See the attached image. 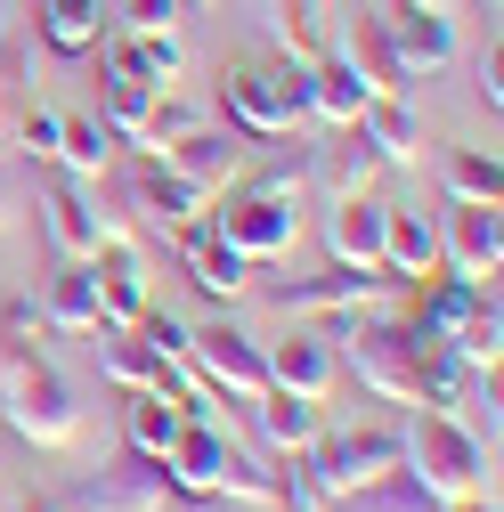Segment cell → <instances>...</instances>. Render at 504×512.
Instances as JSON below:
<instances>
[{"instance_id": "6da1fadb", "label": "cell", "mask_w": 504, "mask_h": 512, "mask_svg": "<svg viewBox=\"0 0 504 512\" xmlns=\"http://www.w3.org/2000/svg\"><path fill=\"white\" fill-rule=\"evenodd\" d=\"M334 342H350L342 366L366 382V391H374V399H399V407H464L472 382H480L448 342L423 334V326H407L399 309L358 317V326H342Z\"/></svg>"}, {"instance_id": "7a4b0ae2", "label": "cell", "mask_w": 504, "mask_h": 512, "mask_svg": "<svg viewBox=\"0 0 504 512\" xmlns=\"http://www.w3.org/2000/svg\"><path fill=\"white\" fill-rule=\"evenodd\" d=\"M0 415H9L17 439L49 447V456L82 439V399H74V382L41 358V342H25V334H9V326H0Z\"/></svg>"}, {"instance_id": "3957f363", "label": "cell", "mask_w": 504, "mask_h": 512, "mask_svg": "<svg viewBox=\"0 0 504 512\" xmlns=\"http://www.w3.org/2000/svg\"><path fill=\"white\" fill-rule=\"evenodd\" d=\"M301 196H309V171H269V179H236L212 196V236L236 244L252 269L285 261L301 244Z\"/></svg>"}, {"instance_id": "277c9868", "label": "cell", "mask_w": 504, "mask_h": 512, "mask_svg": "<svg viewBox=\"0 0 504 512\" xmlns=\"http://www.w3.org/2000/svg\"><path fill=\"white\" fill-rule=\"evenodd\" d=\"M399 472L431 496V504H456L488 488V439L456 415V407H415V423L399 431Z\"/></svg>"}, {"instance_id": "5b68a950", "label": "cell", "mask_w": 504, "mask_h": 512, "mask_svg": "<svg viewBox=\"0 0 504 512\" xmlns=\"http://www.w3.org/2000/svg\"><path fill=\"white\" fill-rule=\"evenodd\" d=\"M269 301L285 309V317H342V326H358V317H383V309H399V277H383V269H326V277H285V285H269Z\"/></svg>"}, {"instance_id": "8992f818", "label": "cell", "mask_w": 504, "mask_h": 512, "mask_svg": "<svg viewBox=\"0 0 504 512\" xmlns=\"http://www.w3.org/2000/svg\"><path fill=\"white\" fill-rule=\"evenodd\" d=\"M187 366H196L212 391H228L236 407H252L269 391V350L252 342V334H236V326H204L196 342H187Z\"/></svg>"}, {"instance_id": "52a82bcc", "label": "cell", "mask_w": 504, "mask_h": 512, "mask_svg": "<svg viewBox=\"0 0 504 512\" xmlns=\"http://www.w3.org/2000/svg\"><path fill=\"white\" fill-rule=\"evenodd\" d=\"M261 350H269V391H293V399H309V407L334 399V382H342V350H334V334L293 326L285 342H261Z\"/></svg>"}, {"instance_id": "ba28073f", "label": "cell", "mask_w": 504, "mask_h": 512, "mask_svg": "<svg viewBox=\"0 0 504 512\" xmlns=\"http://www.w3.org/2000/svg\"><path fill=\"white\" fill-rule=\"evenodd\" d=\"M41 212H49V244L66 252V261H90L98 244L122 236V220L98 212V179H57L49 196H41Z\"/></svg>"}, {"instance_id": "9c48e42d", "label": "cell", "mask_w": 504, "mask_h": 512, "mask_svg": "<svg viewBox=\"0 0 504 512\" xmlns=\"http://www.w3.org/2000/svg\"><path fill=\"white\" fill-rule=\"evenodd\" d=\"M439 261H448V277H464V285H496V269H504V212L496 204H456V220L439 228Z\"/></svg>"}, {"instance_id": "30bf717a", "label": "cell", "mask_w": 504, "mask_h": 512, "mask_svg": "<svg viewBox=\"0 0 504 512\" xmlns=\"http://www.w3.org/2000/svg\"><path fill=\"white\" fill-rule=\"evenodd\" d=\"M155 163H171L187 187L220 196V187H236V179H244V163H252V139H244V131H212V122H196V131H187V139H171Z\"/></svg>"}, {"instance_id": "8fae6325", "label": "cell", "mask_w": 504, "mask_h": 512, "mask_svg": "<svg viewBox=\"0 0 504 512\" xmlns=\"http://www.w3.org/2000/svg\"><path fill=\"white\" fill-rule=\"evenodd\" d=\"M163 244L187 261V285H196V293H212V301L252 293V261H244L236 244H220V236H212V212H204V220H187V228H171Z\"/></svg>"}, {"instance_id": "7c38bea8", "label": "cell", "mask_w": 504, "mask_h": 512, "mask_svg": "<svg viewBox=\"0 0 504 512\" xmlns=\"http://www.w3.org/2000/svg\"><path fill=\"white\" fill-rule=\"evenodd\" d=\"M98 66L106 74H122V82H147V90H163V82H179L187 74V41H179V25H163V33H98Z\"/></svg>"}, {"instance_id": "4fadbf2b", "label": "cell", "mask_w": 504, "mask_h": 512, "mask_svg": "<svg viewBox=\"0 0 504 512\" xmlns=\"http://www.w3.org/2000/svg\"><path fill=\"white\" fill-rule=\"evenodd\" d=\"M220 114H228V131L244 139H285L293 131V106L277 90V66H236L220 74Z\"/></svg>"}, {"instance_id": "5bb4252c", "label": "cell", "mask_w": 504, "mask_h": 512, "mask_svg": "<svg viewBox=\"0 0 504 512\" xmlns=\"http://www.w3.org/2000/svg\"><path fill=\"white\" fill-rule=\"evenodd\" d=\"M374 25H383V41H391V57L407 66V82H423V74H439V66H456V17H431V9H374Z\"/></svg>"}, {"instance_id": "9a60e30c", "label": "cell", "mask_w": 504, "mask_h": 512, "mask_svg": "<svg viewBox=\"0 0 504 512\" xmlns=\"http://www.w3.org/2000/svg\"><path fill=\"white\" fill-rule=\"evenodd\" d=\"M163 464L155 456H122V464H106L98 480H82L57 512H163Z\"/></svg>"}, {"instance_id": "2e32d148", "label": "cell", "mask_w": 504, "mask_h": 512, "mask_svg": "<svg viewBox=\"0 0 504 512\" xmlns=\"http://www.w3.org/2000/svg\"><path fill=\"white\" fill-rule=\"evenodd\" d=\"M228 431H220V415H187V431H179V447L163 456V488L171 496H220V464H228Z\"/></svg>"}, {"instance_id": "e0dca14e", "label": "cell", "mask_w": 504, "mask_h": 512, "mask_svg": "<svg viewBox=\"0 0 504 512\" xmlns=\"http://www.w3.org/2000/svg\"><path fill=\"white\" fill-rule=\"evenodd\" d=\"M90 277H98V326H139V317L155 309V301H147V261H139L131 236L98 244V252H90Z\"/></svg>"}, {"instance_id": "ac0fdd59", "label": "cell", "mask_w": 504, "mask_h": 512, "mask_svg": "<svg viewBox=\"0 0 504 512\" xmlns=\"http://www.w3.org/2000/svg\"><path fill=\"white\" fill-rule=\"evenodd\" d=\"M131 204H139V220H147L155 236H171V228H187V220H204V212H212L204 187H187V179H179L171 163H155V155L131 171Z\"/></svg>"}, {"instance_id": "d6986e66", "label": "cell", "mask_w": 504, "mask_h": 512, "mask_svg": "<svg viewBox=\"0 0 504 512\" xmlns=\"http://www.w3.org/2000/svg\"><path fill=\"white\" fill-rule=\"evenodd\" d=\"M480 309H496V285H464V277H423L415 293H407V326H423V334H464Z\"/></svg>"}, {"instance_id": "ffe728a7", "label": "cell", "mask_w": 504, "mask_h": 512, "mask_svg": "<svg viewBox=\"0 0 504 512\" xmlns=\"http://www.w3.org/2000/svg\"><path fill=\"white\" fill-rule=\"evenodd\" d=\"M358 131H366V147H374L383 171H415V163H423V122H415L407 98H383V90H374V98L358 106Z\"/></svg>"}, {"instance_id": "44dd1931", "label": "cell", "mask_w": 504, "mask_h": 512, "mask_svg": "<svg viewBox=\"0 0 504 512\" xmlns=\"http://www.w3.org/2000/svg\"><path fill=\"white\" fill-rule=\"evenodd\" d=\"M383 228H391V204H374V196H342L326 212V244L342 269H383Z\"/></svg>"}, {"instance_id": "7402d4cb", "label": "cell", "mask_w": 504, "mask_h": 512, "mask_svg": "<svg viewBox=\"0 0 504 512\" xmlns=\"http://www.w3.org/2000/svg\"><path fill=\"white\" fill-rule=\"evenodd\" d=\"M374 171H383V163H374V147H366V131H358V122H342V131H334L318 155H309V179L326 187V204L366 196V187H374Z\"/></svg>"}, {"instance_id": "603a6c76", "label": "cell", "mask_w": 504, "mask_h": 512, "mask_svg": "<svg viewBox=\"0 0 504 512\" xmlns=\"http://www.w3.org/2000/svg\"><path fill=\"white\" fill-rule=\"evenodd\" d=\"M366 98H374V90H366V74L350 66V49H318V57H309V114H318V122L342 131V122H358Z\"/></svg>"}, {"instance_id": "cb8c5ba5", "label": "cell", "mask_w": 504, "mask_h": 512, "mask_svg": "<svg viewBox=\"0 0 504 512\" xmlns=\"http://www.w3.org/2000/svg\"><path fill=\"white\" fill-rule=\"evenodd\" d=\"M252 431H261L269 456H301V447H318L326 415L309 399H293V391H261V399H252Z\"/></svg>"}, {"instance_id": "d4e9b609", "label": "cell", "mask_w": 504, "mask_h": 512, "mask_svg": "<svg viewBox=\"0 0 504 512\" xmlns=\"http://www.w3.org/2000/svg\"><path fill=\"white\" fill-rule=\"evenodd\" d=\"M383 277H399V285L439 277V220H423V212H391V228H383Z\"/></svg>"}, {"instance_id": "484cf974", "label": "cell", "mask_w": 504, "mask_h": 512, "mask_svg": "<svg viewBox=\"0 0 504 512\" xmlns=\"http://www.w3.org/2000/svg\"><path fill=\"white\" fill-rule=\"evenodd\" d=\"M33 309H41V326H57V334H98V277H90V261H66Z\"/></svg>"}, {"instance_id": "4316f807", "label": "cell", "mask_w": 504, "mask_h": 512, "mask_svg": "<svg viewBox=\"0 0 504 512\" xmlns=\"http://www.w3.org/2000/svg\"><path fill=\"white\" fill-rule=\"evenodd\" d=\"M179 431H187V415L171 407V399H155V391H122V439H131V456H171L179 447Z\"/></svg>"}, {"instance_id": "83f0119b", "label": "cell", "mask_w": 504, "mask_h": 512, "mask_svg": "<svg viewBox=\"0 0 504 512\" xmlns=\"http://www.w3.org/2000/svg\"><path fill=\"white\" fill-rule=\"evenodd\" d=\"M33 25H41V41H49L57 57H90L98 33H106V0H41Z\"/></svg>"}, {"instance_id": "f1b7e54d", "label": "cell", "mask_w": 504, "mask_h": 512, "mask_svg": "<svg viewBox=\"0 0 504 512\" xmlns=\"http://www.w3.org/2000/svg\"><path fill=\"white\" fill-rule=\"evenodd\" d=\"M155 98H163V90L122 82V74H106V82H98V122L114 131V147H139V155H147V114H155Z\"/></svg>"}, {"instance_id": "f546056e", "label": "cell", "mask_w": 504, "mask_h": 512, "mask_svg": "<svg viewBox=\"0 0 504 512\" xmlns=\"http://www.w3.org/2000/svg\"><path fill=\"white\" fill-rule=\"evenodd\" d=\"M66 179H106V163H114V131L106 122H90V114H66L57 122V155H49Z\"/></svg>"}, {"instance_id": "4dcf8cb0", "label": "cell", "mask_w": 504, "mask_h": 512, "mask_svg": "<svg viewBox=\"0 0 504 512\" xmlns=\"http://www.w3.org/2000/svg\"><path fill=\"white\" fill-rule=\"evenodd\" d=\"M106 334V350H98V374L114 382V391H155V374H163V358L131 334V326H98Z\"/></svg>"}, {"instance_id": "1f68e13d", "label": "cell", "mask_w": 504, "mask_h": 512, "mask_svg": "<svg viewBox=\"0 0 504 512\" xmlns=\"http://www.w3.org/2000/svg\"><path fill=\"white\" fill-rule=\"evenodd\" d=\"M439 171H448V196H456V204H504V163H496V147H456Z\"/></svg>"}, {"instance_id": "d6a6232c", "label": "cell", "mask_w": 504, "mask_h": 512, "mask_svg": "<svg viewBox=\"0 0 504 512\" xmlns=\"http://www.w3.org/2000/svg\"><path fill=\"white\" fill-rule=\"evenodd\" d=\"M220 496L277 512V504H285V480L269 472V456H252V447H228V464H220Z\"/></svg>"}, {"instance_id": "836d02e7", "label": "cell", "mask_w": 504, "mask_h": 512, "mask_svg": "<svg viewBox=\"0 0 504 512\" xmlns=\"http://www.w3.org/2000/svg\"><path fill=\"white\" fill-rule=\"evenodd\" d=\"M326 512H439L407 472H391V480H374V488H358V496H342V504H326Z\"/></svg>"}, {"instance_id": "e575fe53", "label": "cell", "mask_w": 504, "mask_h": 512, "mask_svg": "<svg viewBox=\"0 0 504 512\" xmlns=\"http://www.w3.org/2000/svg\"><path fill=\"white\" fill-rule=\"evenodd\" d=\"M204 122V106H187V98H155V114H147V155H163L171 139H187Z\"/></svg>"}, {"instance_id": "d590c367", "label": "cell", "mask_w": 504, "mask_h": 512, "mask_svg": "<svg viewBox=\"0 0 504 512\" xmlns=\"http://www.w3.org/2000/svg\"><path fill=\"white\" fill-rule=\"evenodd\" d=\"M131 334H139V342H147L155 358H187V342H196V334H187V326H179L171 309H147V317H139Z\"/></svg>"}, {"instance_id": "8d00e7d4", "label": "cell", "mask_w": 504, "mask_h": 512, "mask_svg": "<svg viewBox=\"0 0 504 512\" xmlns=\"http://www.w3.org/2000/svg\"><path fill=\"white\" fill-rule=\"evenodd\" d=\"M179 9H187V0H122V25L114 33H163V25H179Z\"/></svg>"}, {"instance_id": "74e56055", "label": "cell", "mask_w": 504, "mask_h": 512, "mask_svg": "<svg viewBox=\"0 0 504 512\" xmlns=\"http://www.w3.org/2000/svg\"><path fill=\"white\" fill-rule=\"evenodd\" d=\"M57 122H66V114H49V106H33V114L17 122V139H25V155H33V163H49V155H57Z\"/></svg>"}, {"instance_id": "f35d334b", "label": "cell", "mask_w": 504, "mask_h": 512, "mask_svg": "<svg viewBox=\"0 0 504 512\" xmlns=\"http://www.w3.org/2000/svg\"><path fill=\"white\" fill-rule=\"evenodd\" d=\"M480 106H488V114L504 106V49H496V41H488V57H480Z\"/></svg>"}, {"instance_id": "ab89813d", "label": "cell", "mask_w": 504, "mask_h": 512, "mask_svg": "<svg viewBox=\"0 0 504 512\" xmlns=\"http://www.w3.org/2000/svg\"><path fill=\"white\" fill-rule=\"evenodd\" d=\"M0 326H9V334H25V342H41V309L17 293V301H0Z\"/></svg>"}, {"instance_id": "60d3db41", "label": "cell", "mask_w": 504, "mask_h": 512, "mask_svg": "<svg viewBox=\"0 0 504 512\" xmlns=\"http://www.w3.org/2000/svg\"><path fill=\"white\" fill-rule=\"evenodd\" d=\"M17 212H25V179H17L9 163H0V236L17 228Z\"/></svg>"}, {"instance_id": "b9f144b4", "label": "cell", "mask_w": 504, "mask_h": 512, "mask_svg": "<svg viewBox=\"0 0 504 512\" xmlns=\"http://www.w3.org/2000/svg\"><path fill=\"white\" fill-rule=\"evenodd\" d=\"M439 512H496V496L480 488V496H456V504H439Z\"/></svg>"}, {"instance_id": "7bdbcfd3", "label": "cell", "mask_w": 504, "mask_h": 512, "mask_svg": "<svg viewBox=\"0 0 504 512\" xmlns=\"http://www.w3.org/2000/svg\"><path fill=\"white\" fill-rule=\"evenodd\" d=\"M399 9H431V17H448V9H456V0H399Z\"/></svg>"}, {"instance_id": "ee69618b", "label": "cell", "mask_w": 504, "mask_h": 512, "mask_svg": "<svg viewBox=\"0 0 504 512\" xmlns=\"http://www.w3.org/2000/svg\"><path fill=\"white\" fill-rule=\"evenodd\" d=\"M9 131H17V122H9V98H0V147H9Z\"/></svg>"}, {"instance_id": "f6af8a7d", "label": "cell", "mask_w": 504, "mask_h": 512, "mask_svg": "<svg viewBox=\"0 0 504 512\" xmlns=\"http://www.w3.org/2000/svg\"><path fill=\"white\" fill-rule=\"evenodd\" d=\"M25 512H57V496H25Z\"/></svg>"}, {"instance_id": "bcb514c9", "label": "cell", "mask_w": 504, "mask_h": 512, "mask_svg": "<svg viewBox=\"0 0 504 512\" xmlns=\"http://www.w3.org/2000/svg\"><path fill=\"white\" fill-rule=\"evenodd\" d=\"M187 9H204V0H187Z\"/></svg>"}]
</instances>
